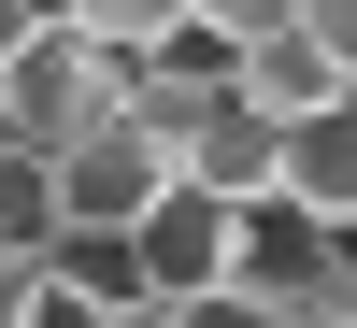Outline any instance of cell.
Segmentation results:
<instances>
[{"instance_id":"7a4b0ae2","label":"cell","mask_w":357,"mask_h":328,"mask_svg":"<svg viewBox=\"0 0 357 328\" xmlns=\"http://www.w3.org/2000/svg\"><path fill=\"white\" fill-rule=\"evenodd\" d=\"M129 257H143V300H215V286H243V214L200 200V186H158Z\"/></svg>"},{"instance_id":"52a82bcc","label":"cell","mask_w":357,"mask_h":328,"mask_svg":"<svg viewBox=\"0 0 357 328\" xmlns=\"http://www.w3.org/2000/svg\"><path fill=\"white\" fill-rule=\"evenodd\" d=\"M57 15H72V29H86L100 57H129V72L186 43V0H57Z\"/></svg>"},{"instance_id":"277c9868","label":"cell","mask_w":357,"mask_h":328,"mask_svg":"<svg viewBox=\"0 0 357 328\" xmlns=\"http://www.w3.org/2000/svg\"><path fill=\"white\" fill-rule=\"evenodd\" d=\"M172 186H200V200H229V214H257V200H286V129L229 86L215 114L186 129V157H172Z\"/></svg>"},{"instance_id":"9c48e42d","label":"cell","mask_w":357,"mask_h":328,"mask_svg":"<svg viewBox=\"0 0 357 328\" xmlns=\"http://www.w3.org/2000/svg\"><path fill=\"white\" fill-rule=\"evenodd\" d=\"M57 243V186H43V157H0V257H43Z\"/></svg>"},{"instance_id":"8fae6325","label":"cell","mask_w":357,"mask_h":328,"mask_svg":"<svg viewBox=\"0 0 357 328\" xmlns=\"http://www.w3.org/2000/svg\"><path fill=\"white\" fill-rule=\"evenodd\" d=\"M301 29H314V43H329V72L357 86V0H301Z\"/></svg>"},{"instance_id":"2e32d148","label":"cell","mask_w":357,"mask_h":328,"mask_svg":"<svg viewBox=\"0 0 357 328\" xmlns=\"http://www.w3.org/2000/svg\"><path fill=\"white\" fill-rule=\"evenodd\" d=\"M0 157H15V129H0Z\"/></svg>"},{"instance_id":"5b68a950","label":"cell","mask_w":357,"mask_h":328,"mask_svg":"<svg viewBox=\"0 0 357 328\" xmlns=\"http://www.w3.org/2000/svg\"><path fill=\"white\" fill-rule=\"evenodd\" d=\"M286 200H301L314 228H343V243H357V86H343L329 114L286 129Z\"/></svg>"},{"instance_id":"ba28073f","label":"cell","mask_w":357,"mask_h":328,"mask_svg":"<svg viewBox=\"0 0 357 328\" xmlns=\"http://www.w3.org/2000/svg\"><path fill=\"white\" fill-rule=\"evenodd\" d=\"M286 29H301V0H186L200 57H257V43H286Z\"/></svg>"},{"instance_id":"4fadbf2b","label":"cell","mask_w":357,"mask_h":328,"mask_svg":"<svg viewBox=\"0 0 357 328\" xmlns=\"http://www.w3.org/2000/svg\"><path fill=\"white\" fill-rule=\"evenodd\" d=\"M43 29H57V0H0V57H29Z\"/></svg>"},{"instance_id":"3957f363","label":"cell","mask_w":357,"mask_h":328,"mask_svg":"<svg viewBox=\"0 0 357 328\" xmlns=\"http://www.w3.org/2000/svg\"><path fill=\"white\" fill-rule=\"evenodd\" d=\"M43 186H57V228H143V200L172 186V157L114 114V129H86V143H57L43 157Z\"/></svg>"},{"instance_id":"8992f818","label":"cell","mask_w":357,"mask_h":328,"mask_svg":"<svg viewBox=\"0 0 357 328\" xmlns=\"http://www.w3.org/2000/svg\"><path fill=\"white\" fill-rule=\"evenodd\" d=\"M229 86H243L272 129H301V114H329V100H343V72H329V43H314V29H286V43L229 57Z\"/></svg>"},{"instance_id":"7c38bea8","label":"cell","mask_w":357,"mask_h":328,"mask_svg":"<svg viewBox=\"0 0 357 328\" xmlns=\"http://www.w3.org/2000/svg\"><path fill=\"white\" fill-rule=\"evenodd\" d=\"M57 257V243H43ZM43 257H0V328H29V300H43Z\"/></svg>"},{"instance_id":"9a60e30c","label":"cell","mask_w":357,"mask_h":328,"mask_svg":"<svg viewBox=\"0 0 357 328\" xmlns=\"http://www.w3.org/2000/svg\"><path fill=\"white\" fill-rule=\"evenodd\" d=\"M286 328H357V314H286Z\"/></svg>"},{"instance_id":"6da1fadb","label":"cell","mask_w":357,"mask_h":328,"mask_svg":"<svg viewBox=\"0 0 357 328\" xmlns=\"http://www.w3.org/2000/svg\"><path fill=\"white\" fill-rule=\"evenodd\" d=\"M114 114H129V57H100L72 15H57L29 57H0V129H15V157H57V143L114 129Z\"/></svg>"},{"instance_id":"30bf717a","label":"cell","mask_w":357,"mask_h":328,"mask_svg":"<svg viewBox=\"0 0 357 328\" xmlns=\"http://www.w3.org/2000/svg\"><path fill=\"white\" fill-rule=\"evenodd\" d=\"M172 328H286L257 286H215V300H172Z\"/></svg>"},{"instance_id":"5bb4252c","label":"cell","mask_w":357,"mask_h":328,"mask_svg":"<svg viewBox=\"0 0 357 328\" xmlns=\"http://www.w3.org/2000/svg\"><path fill=\"white\" fill-rule=\"evenodd\" d=\"M100 328H172V300H129V314H100Z\"/></svg>"}]
</instances>
